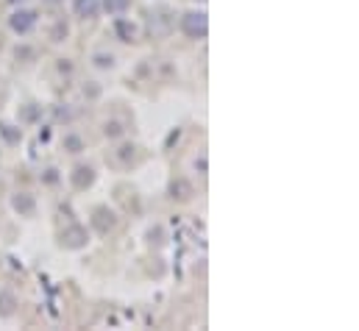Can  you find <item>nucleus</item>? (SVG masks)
I'll return each mask as SVG.
<instances>
[{"instance_id":"obj_9","label":"nucleus","mask_w":359,"mask_h":331,"mask_svg":"<svg viewBox=\"0 0 359 331\" xmlns=\"http://www.w3.org/2000/svg\"><path fill=\"white\" fill-rule=\"evenodd\" d=\"M170 192H173V198H189V184L187 181H176L170 187Z\"/></svg>"},{"instance_id":"obj_10","label":"nucleus","mask_w":359,"mask_h":331,"mask_svg":"<svg viewBox=\"0 0 359 331\" xmlns=\"http://www.w3.org/2000/svg\"><path fill=\"white\" fill-rule=\"evenodd\" d=\"M11 306H14V298L11 295H0V312L3 315H11Z\"/></svg>"},{"instance_id":"obj_2","label":"nucleus","mask_w":359,"mask_h":331,"mask_svg":"<svg viewBox=\"0 0 359 331\" xmlns=\"http://www.w3.org/2000/svg\"><path fill=\"white\" fill-rule=\"evenodd\" d=\"M36 11H14L11 17H8V25H11V31H17V34H28L34 25H36Z\"/></svg>"},{"instance_id":"obj_13","label":"nucleus","mask_w":359,"mask_h":331,"mask_svg":"<svg viewBox=\"0 0 359 331\" xmlns=\"http://www.w3.org/2000/svg\"><path fill=\"white\" fill-rule=\"evenodd\" d=\"M8 3H22V0H8Z\"/></svg>"},{"instance_id":"obj_4","label":"nucleus","mask_w":359,"mask_h":331,"mask_svg":"<svg viewBox=\"0 0 359 331\" xmlns=\"http://www.w3.org/2000/svg\"><path fill=\"white\" fill-rule=\"evenodd\" d=\"M14 209L22 212V215H31V212H34V198H31L28 192H20V195L14 198Z\"/></svg>"},{"instance_id":"obj_1","label":"nucleus","mask_w":359,"mask_h":331,"mask_svg":"<svg viewBox=\"0 0 359 331\" xmlns=\"http://www.w3.org/2000/svg\"><path fill=\"white\" fill-rule=\"evenodd\" d=\"M181 31L189 39H206V34H209V17H206V11H187L181 17Z\"/></svg>"},{"instance_id":"obj_7","label":"nucleus","mask_w":359,"mask_h":331,"mask_svg":"<svg viewBox=\"0 0 359 331\" xmlns=\"http://www.w3.org/2000/svg\"><path fill=\"white\" fill-rule=\"evenodd\" d=\"M114 31L120 34V39H123V42H131V39H134V25H128L126 20H117Z\"/></svg>"},{"instance_id":"obj_3","label":"nucleus","mask_w":359,"mask_h":331,"mask_svg":"<svg viewBox=\"0 0 359 331\" xmlns=\"http://www.w3.org/2000/svg\"><path fill=\"white\" fill-rule=\"evenodd\" d=\"M73 11L79 14V17H97V11H100V0H73Z\"/></svg>"},{"instance_id":"obj_5","label":"nucleus","mask_w":359,"mask_h":331,"mask_svg":"<svg viewBox=\"0 0 359 331\" xmlns=\"http://www.w3.org/2000/svg\"><path fill=\"white\" fill-rule=\"evenodd\" d=\"M131 0H100V8H106L109 14H123L128 8Z\"/></svg>"},{"instance_id":"obj_6","label":"nucleus","mask_w":359,"mask_h":331,"mask_svg":"<svg viewBox=\"0 0 359 331\" xmlns=\"http://www.w3.org/2000/svg\"><path fill=\"white\" fill-rule=\"evenodd\" d=\"M92 167H79L76 170V175H73V181H76V187H90L92 184Z\"/></svg>"},{"instance_id":"obj_8","label":"nucleus","mask_w":359,"mask_h":331,"mask_svg":"<svg viewBox=\"0 0 359 331\" xmlns=\"http://www.w3.org/2000/svg\"><path fill=\"white\" fill-rule=\"evenodd\" d=\"M65 240H67L70 248H79V245H84V231L81 229H73L70 234H65Z\"/></svg>"},{"instance_id":"obj_12","label":"nucleus","mask_w":359,"mask_h":331,"mask_svg":"<svg viewBox=\"0 0 359 331\" xmlns=\"http://www.w3.org/2000/svg\"><path fill=\"white\" fill-rule=\"evenodd\" d=\"M106 134H111V137H114V134H120V126H117V123H111V126H106Z\"/></svg>"},{"instance_id":"obj_11","label":"nucleus","mask_w":359,"mask_h":331,"mask_svg":"<svg viewBox=\"0 0 359 331\" xmlns=\"http://www.w3.org/2000/svg\"><path fill=\"white\" fill-rule=\"evenodd\" d=\"M65 145L70 148V154H79V151H81V140H79V137H67Z\"/></svg>"}]
</instances>
